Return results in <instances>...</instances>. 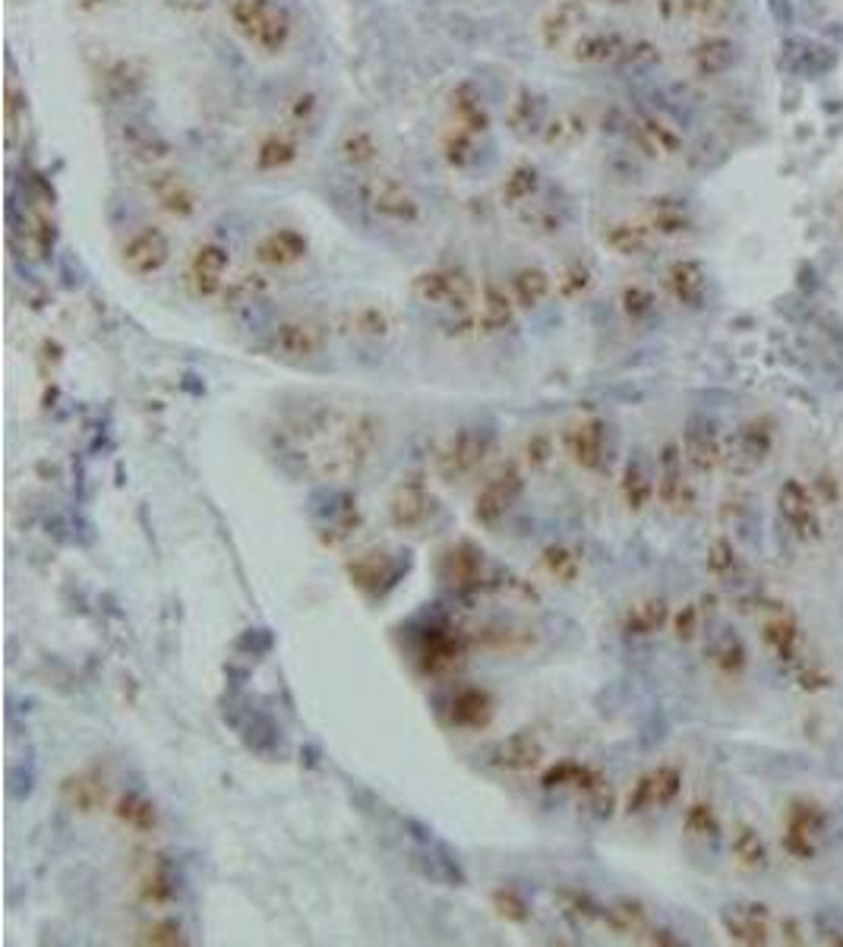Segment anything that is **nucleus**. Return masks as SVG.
<instances>
[{"mask_svg":"<svg viewBox=\"0 0 843 947\" xmlns=\"http://www.w3.org/2000/svg\"><path fill=\"white\" fill-rule=\"evenodd\" d=\"M489 578H493V568L487 563V553L470 544V540L449 544L446 550L440 553V581H446L455 591L461 594L489 591Z\"/></svg>","mask_w":843,"mask_h":947,"instance_id":"6","label":"nucleus"},{"mask_svg":"<svg viewBox=\"0 0 843 947\" xmlns=\"http://www.w3.org/2000/svg\"><path fill=\"white\" fill-rule=\"evenodd\" d=\"M673 287H676V294L683 300H695L698 291H702V278H698V272L692 266H679L673 272Z\"/></svg>","mask_w":843,"mask_h":947,"instance_id":"44","label":"nucleus"},{"mask_svg":"<svg viewBox=\"0 0 843 947\" xmlns=\"http://www.w3.org/2000/svg\"><path fill=\"white\" fill-rule=\"evenodd\" d=\"M294 159H297V146L281 133L266 136L257 149V165L263 168V171H281V168H287Z\"/></svg>","mask_w":843,"mask_h":947,"instance_id":"26","label":"nucleus"},{"mask_svg":"<svg viewBox=\"0 0 843 947\" xmlns=\"http://www.w3.org/2000/svg\"><path fill=\"white\" fill-rule=\"evenodd\" d=\"M493 910L499 913L509 923H528L531 919V904L525 900V894L515 891V887H499L493 894Z\"/></svg>","mask_w":843,"mask_h":947,"instance_id":"34","label":"nucleus"},{"mask_svg":"<svg viewBox=\"0 0 843 947\" xmlns=\"http://www.w3.org/2000/svg\"><path fill=\"white\" fill-rule=\"evenodd\" d=\"M538 187H540L538 171H534L531 165H521L515 168L506 178V184H502V199H506V206H525V202L534 199Z\"/></svg>","mask_w":843,"mask_h":947,"instance_id":"29","label":"nucleus"},{"mask_svg":"<svg viewBox=\"0 0 843 947\" xmlns=\"http://www.w3.org/2000/svg\"><path fill=\"white\" fill-rule=\"evenodd\" d=\"M651 304V297L644 291H638V287H632V291H625V310L632 313V316H638V313H644Z\"/></svg>","mask_w":843,"mask_h":947,"instance_id":"46","label":"nucleus"},{"mask_svg":"<svg viewBox=\"0 0 843 947\" xmlns=\"http://www.w3.org/2000/svg\"><path fill=\"white\" fill-rule=\"evenodd\" d=\"M562 452L568 455L572 465H578L581 471H600L606 461V423L597 417H587V420H575L562 430L559 436Z\"/></svg>","mask_w":843,"mask_h":947,"instance_id":"9","label":"nucleus"},{"mask_svg":"<svg viewBox=\"0 0 843 947\" xmlns=\"http://www.w3.org/2000/svg\"><path fill=\"white\" fill-rule=\"evenodd\" d=\"M540 563H544V572L550 575V578L562 581V585L575 581V578H578V572H581V559L575 556L568 546H562V544L547 546V550L540 553Z\"/></svg>","mask_w":843,"mask_h":947,"instance_id":"30","label":"nucleus"},{"mask_svg":"<svg viewBox=\"0 0 843 947\" xmlns=\"http://www.w3.org/2000/svg\"><path fill=\"white\" fill-rule=\"evenodd\" d=\"M660 468H664V474H660V496H664V502H676L679 487H683V465H679L676 446L664 449V455H660Z\"/></svg>","mask_w":843,"mask_h":947,"instance_id":"36","label":"nucleus"},{"mask_svg":"<svg viewBox=\"0 0 843 947\" xmlns=\"http://www.w3.org/2000/svg\"><path fill=\"white\" fill-rule=\"evenodd\" d=\"M515 300L506 294V287L487 285L480 297V313H477V329L483 335H499V332L512 329L515 323Z\"/></svg>","mask_w":843,"mask_h":947,"instance_id":"22","label":"nucleus"},{"mask_svg":"<svg viewBox=\"0 0 843 947\" xmlns=\"http://www.w3.org/2000/svg\"><path fill=\"white\" fill-rule=\"evenodd\" d=\"M544 742L534 730H515L483 749V764L502 774H531L544 764Z\"/></svg>","mask_w":843,"mask_h":947,"instance_id":"7","label":"nucleus"},{"mask_svg":"<svg viewBox=\"0 0 843 947\" xmlns=\"http://www.w3.org/2000/svg\"><path fill=\"white\" fill-rule=\"evenodd\" d=\"M351 329L363 338H385L392 329V323L379 306H361V310L351 313Z\"/></svg>","mask_w":843,"mask_h":947,"instance_id":"37","label":"nucleus"},{"mask_svg":"<svg viewBox=\"0 0 843 947\" xmlns=\"http://www.w3.org/2000/svg\"><path fill=\"white\" fill-rule=\"evenodd\" d=\"M414 297L427 306L436 310H452V313H468L470 304L477 297V285L465 269H452V266H442V269H427L414 278L411 285Z\"/></svg>","mask_w":843,"mask_h":947,"instance_id":"5","label":"nucleus"},{"mask_svg":"<svg viewBox=\"0 0 843 947\" xmlns=\"http://www.w3.org/2000/svg\"><path fill=\"white\" fill-rule=\"evenodd\" d=\"M171 259V244H168L161 227H140L133 237L123 244V266L133 275H155Z\"/></svg>","mask_w":843,"mask_h":947,"instance_id":"12","label":"nucleus"},{"mask_svg":"<svg viewBox=\"0 0 843 947\" xmlns=\"http://www.w3.org/2000/svg\"><path fill=\"white\" fill-rule=\"evenodd\" d=\"M269 351L285 361H313L325 351V329L310 319H285L272 329Z\"/></svg>","mask_w":843,"mask_h":947,"instance_id":"10","label":"nucleus"},{"mask_svg":"<svg viewBox=\"0 0 843 947\" xmlns=\"http://www.w3.org/2000/svg\"><path fill=\"white\" fill-rule=\"evenodd\" d=\"M685 459L698 468V471H708L717 459V446H714V433L711 427H702V423H692L689 433H685Z\"/></svg>","mask_w":843,"mask_h":947,"instance_id":"27","label":"nucleus"},{"mask_svg":"<svg viewBox=\"0 0 843 947\" xmlns=\"http://www.w3.org/2000/svg\"><path fill=\"white\" fill-rule=\"evenodd\" d=\"M557 455V446H553V436L550 433H531L525 442V465L531 471H544L547 465L553 461Z\"/></svg>","mask_w":843,"mask_h":947,"instance_id":"39","label":"nucleus"},{"mask_svg":"<svg viewBox=\"0 0 843 947\" xmlns=\"http://www.w3.org/2000/svg\"><path fill=\"white\" fill-rule=\"evenodd\" d=\"M496 433L480 423H468L459 427L436 452V474L442 483H461L470 474H477L483 468V461L493 455Z\"/></svg>","mask_w":843,"mask_h":947,"instance_id":"2","label":"nucleus"},{"mask_svg":"<svg viewBox=\"0 0 843 947\" xmlns=\"http://www.w3.org/2000/svg\"><path fill=\"white\" fill-rule=\"evenodd\" d=\"M531 642L534 638L525 629H509V625H487V629H477L470 635V644L487 651H518Z\"/></svg>","mask_w":843,"mask_h":947,"instance_id":"25","label":"nucleus"},{"mask_svg":"<svg viewBox=\"0 0 843 947\" xmlns=\"http://www.w3.org/2000/svg\"><path fill=\"white\" fill-rule=\"evenodd\" d=\"M600 780H604V777H600L591 764L572 761V758H559L557 764H550V768L540 774V789H547V793H559V789L587 793V789L597 787Z\"/></svg>","mask_w":843,"mask_h":947,"instance_id":"21","label":"nucleus"},{"mask_svg":"<svg viewBox=\"0 0 843 947\" xmlns=\"http://www.w3.org/2000/svg\"><path fill=\"white\" fill-rule=\"evenodd\" d=\"M521 493H525V471L515 461H509L477 489L474 508H470L474 525L487 527V531L499 527L506 521V515L515 508V502L521 499Z\"/></svg>","mask_w":843,"mask_h":947,"instance_id":"4","label":"nucleus"},{"mask_svg":"<svg viewBox=\"0 0 843 947\" xmlns=\"http://www.w3.org/2000/svg\"><path fill=\"white\" fill-rule=\"evenodd\" d=\"M468 651L470 635L449 629V625H430V629H423L421 644H417V663L430 676H442L465 661Z\"/></svg>","mask_w":843,"mask_h":947,"instance_id":"8","label":"nucleus"},{"mask_svg":"<svg viewBox=\"0 0 843 947\" xmlns=\"http://www.w3.org/2000/svg\"><path fill=\"white\" fill-rule=\"evenodd\" d=\"M231 19L247 35V42L266 48L269 54L285 48L291 35V19L276 0H234Z\"/></svg>","mask_w":843,"mask_h":947,"instance_id":"3","label":"nucleus"},{"mask_svg":"<svg viewBox=\"0 0 843 947\" xmlns=\"http://www.w3.org/2000/svg\"><path fill=\"white\" fill-rule=\"evenodd\" d=\"M679 780H683V777H679V770L670 768V764H664V768L644 774L642 780L635 783V789L629 793L625 812L638 815V812H648V808H657V806H670L679 793Z\"/></svg>","mask_w":843,"mask_h":947,"instance_id":"16","label":"nucleus"},{"mask_svg":"<svg viewBox=\"0 0 843 947\" xmlns=\"http://www.w3.org/2000/svg\"><path fill=\"white\" fill-rule=\"evenodd\" d=\"M692 629H695V610H692V606H685V610L679 613V619H676V632H679V638H689V635H692Z\"/></svg>","mask_w":843,"mask_h":947,"instance_id":"47","label":"nucleus"},{"mask_svg":"<svg viewBox=\"0 0 843 947\" xmlns=\"http://www.w3.org/2000/svg\"><path fill=\"white\" fill-rule=\"evenodd\" d=\"M730 565V546L723 544H714L711 546V568H727Z\"/></svg>","mask_w":843,"mask_h":947,"instance_id":"48","label":"nucleus"},{"mask_svg":"<svg viewBox=\"0 0 843 947\" xmlns=\"http://www.w3.org/2000/svg\"><path fill=\"white\" fill-rule=\"evenodd\" d=\"M370 202H373L376 215H383L385 221H395V225H414L421 218V202L398 180H379Z\"/></svg>","mask_w":843,"mask_h":947,"instance_id":"19","label":"nucleus"},{"mask_svg":"<svg viewBox=\"0 0 843 947\" xmlns=\"http://www.w3.org/2000/svg\"><path fill=\"white\" fill-rule=\"evenodd\" d=\"M398 575H402V565L395 563V556H389V553H361L357 559H351L348 563V578L354 587H361L363 594H370V597H379V594H385L392 585L398 581Z\"/></svg>","mask_w":843,"mask_h":947,"instance_id":"14","label":"nucleus"},{"mask_svg":"<svg viewBox=\"0 0 843 947\" xmlns=\"http://www.w3.org/2000/svg\"><path fill=\"white\" fill-rule=\"evenodd\" d=\"M61 802L76 815H92L108 806V783H104V777L92 774V770L70 774L61 783Z\"/></svg>","mask_w":843,"mask_h":947,"instance_id":"18","label":"nucleus"},{"mask_svg":"<svg viewBox=\"0 0 843 947\" xmlns=\"http://www.w3.org/2000/svg\"><path fill=\"white\" fill-rule=\"evenodd\" d=\"M159 199H161V206H165L168 212L180 215V218L193 215V208H196L193 193H189V189L180 184V180H168V189H159Z\"/></svg>","mask_w":843,"mask_h":947,"instance_id":"40","label":"nucleus"},{"mask_svg":"<svg viewBox=\"0 0 843 947\" xmlns=\"http://www.w3.org/2000/svg\"><path fill=\"white\" fill-rule=\"evenodd\" d=\"M623 499L629 508H642L644 502L651 499V480H648V471H644L642 459H632L629 465H625L623 471Z\"/></svg>","mask_w":843,"mask_h":947,"instance_id":"31","label":"nucleus"},{"mask_svg":"<svg viewBox=\"0 0 843 947\" xmlns=\"http://www.w3.org/2000/svg\"><path fill=\"white\" fill-rule=\"evenodd\" d=\"M281 459H294L319 480H351L376 459L383 420L367 411L316 408L278 433Z\"/></svg>","mask_w":843,"mask_h":947,"instance_id":"1","label":"nucleus"},{"mask_svg":"<svg viewBox=\"0 0 843 947\" xmlns=\"http://www.w3.org/2000/svg\"><path fill=\"white\" fill-rule=\"evenodd\" d=\"M180 891L178 868L168 855H149V862L142 865L140 878H136V894H140L142 904L149 906H168Z\"/></svg>","mask_w":843,"mask_h":947,"instance_id":"15","label":"nucleus"},{"mask_svg":"<svg viewBox=\"0 0 843 947\" xmlns=\"http://www.w3.org/2000/svg\"><path fill=\"white\" fill-rule=\"evenodd\" d=\"M559 294L562 297H578L581 291H585L587 285H591V275H587L585 266H572V269H566L559 275Z\"/></svg>","mask_w":843,"mask_h":947,"instance_id":"43","label":"nucleus"},{"mask_svg":"<svg viewBox=\"0 0 843 947\" xmlns=\"http://www.w3.org/2000/svg\"><path fill=\"white\" fill-rule=\"evenodd\" d=\"M306 256V237L294 227H278L257 244V259L272 269H287Z\"/></svg>","mask_w":843,"mask_h":947,"instance_id":"20","label":"nucleus"},{"mask_svg":"<svg viewBox=\"0 0 843 947\" xmlns=\"http://www.w3.org/2000/svg\"><path fill=\"white\" fill-rule=\"evenodd\" d=\"M114 818L136 834H152L155 827H159V808H155V802L149 799V796L136 793V789H127V793L117 796Z\"/></svg>","mask_w":843,"mask_h":947,"instance_id":"23","label":"nucleus"},{"mask_svg":"<svg viewBox=\"0 0 843 947\" xmlns=\"http://www.w3.org/2000/svg\"><path fill=\"white\" fill-rule=\"evenodd\" d=\"M136 944H152V947H178V944H187V935H184V925L178 923V919L165 916V919H155V923H149L146 929L140 932V935L133 938Z\"/></svg>","mask_w":843,"mask_h":947,"instance_id":"32","label":"nucleus"},{"mask_svg":"<svg viewBox=\"0 0 843 947\" xmlns=\"http://www.w3.org/2000/svg\"><path fill=\"white\" fill-rule=\"evenodd\" d=\"M585 808L587 815H594V818H610L613 808H616V793H613V787H606V780H600L597 787H591L585 793Z\"/></svg>","mask_w":843,"mask_h":947,"instance_id":"41","label":"nucleus"},{"mask_svg":"<svg viewBox=\"0 0 843 947\" xmlns=\"http://www.w3.org/2000/svg\"><path fill=\"white\" fill-rule=\"evenodd\" d=\"M266 291H269V282H266V275H257V272L250 275V272H247V275L234 278V282L225 287V304H231V306H250V304H257V300L263 297Z\"/></svg>","mask_w":843,"mask_h":947,"instance_id":"33","label":"nucleus"},{"mask_svg":"<svg viewBox=\"0 0 843 947\" xmlns=\"http://www.w3.org/2000/svg\"><path fill=\"white\" fill-rule=\"evenodd\" d=\"M342 155H344V159H348L354 168L376 161V142H373V136H370V133H361V130H357V133L351 130V133L344 136V142H342Z\"/></svg>","mask_w":843,"mask_h":947,"instance_id":"38","label":"nucleus"},{"mask_svg":"<svg viewBox=\"0 0 843 947\" xmlns=\"http://www.w3.org/2000/svg\"><path fill=\"white\" fill-rule=\"evenodd\" d=\"M736 853H740V859L749 862V865H755V862L764 859L761 844H758V837L751 831H742L740 837H736Z\"/></svg>","mask_w":843,"mask_h":947,"instance_id":"45","label":"nucleus"},{"mask_svg":"<svg viewBox=\"0 0 843 947\" xmlns=\"http://www.w3.org/2000/svg\"><path fill=\"white\" fill-rule=\"evenodd\" d=\"M666 619V604L664 600H644V604H635L629 613H625V632L629 635H651L664 625Z\"/></svg>","mask_w":843,"mask_h":947,"instance_id":"28","label":"nucleus"},{"mask_svg":"<svg viewBox=\"0 0 843 947\" xmlns=\"http://www.w3.org/2000/svg\"><path fill=\"white\" fill-rule=\"evenodd\" d=\"M446 717L455 730H483L493 720V698L480 685H459L446 701Z\"/></svg>","mask_w":843,"mask_h":947,"instance_id":"13","label":"nucleus"},{"mask_svg":"<svg viewBox=\"0 0 843 947\" xmlns=\"http://www.w3.org/2000/svg\"><path fill=\"white\" fill-rule=\"evenodd\" d=\"M550 294V275L544 269H518L512 275V300L521 310H534L540 306Z\"/></svg>","mask_w":843,"mask_h":947,"instance_id":"24","label":"nucleus"},{"mask_svg":"<svg viewBox=\"0 0 843 947\" xmlns=\"http://www.w3.org/2000/svg\"><path fill=\"white\" fill-rule=\"evenodd\" d=\"M685 831L692 834V837H714L717 834V821L714 815H711L708 806H695L689 808V815H685Z\"/></svg>","mask_w":843,"mask_h":947,"instance_id":"42","label":"nucleus"},{"mask_svg":"<svg viewBox=\"0 0 843 947\" xmlns=\"http://www.w3.org/2000/svg\"><path fill=\"white\" fill-rule=\"evenodd\" d=\"M553 900H557V904L562 906V913H566V916L581 919V923H591V919H600V916H604V910H600V906L594 904V900L587 897V894H581V891H568V887H566V891H557V894H553Z\"/></svg>","mask_w":843,"mask_h":947,"instance_id":"35","label":"nucleus"},{"mask_svg":"<svg viewBox=\"0 0 843 947\" xmlns=\"http://www.w3.org/2000/svg\"><path fill=\"white\" fill-rule=\"evenodd\" d=\"M228 250L218 244H202L199 250L189 259V278L196 285L199 297H215V294H225V272H228Z\"/></svg>","mask_w":843,"mask_h":947,"instance_id":"17","label":"nucleus"},{"mask_svg":"<svg viewBox=\"0 0 843 947\" xmlns=\"http://www.w3.org/2000/svg\"><path fill=\"white\" fill-rule=\"evenodd\" d=\"M430 512H433V496H430L427 483L421 474L402 477L389 499V521L398 531H414V527L427 525Z\"/></svg>","mask_w":843,"mask_h":947,"instance_id":"11","label":"nucleus"}]
</instances>
